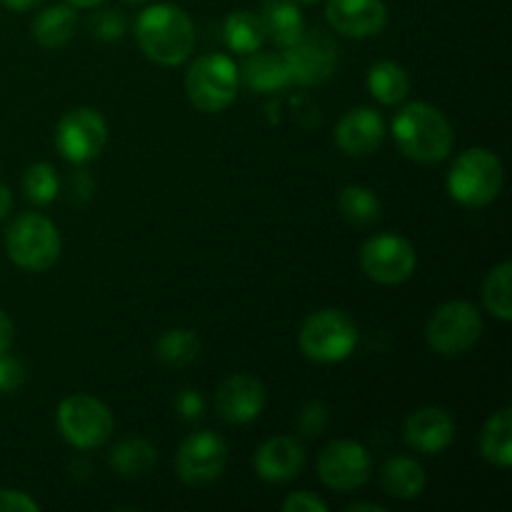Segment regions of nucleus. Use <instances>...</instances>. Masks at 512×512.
<instances>
[{
	"label": "nucleus",
	"mask_w": 512,
	"mask_h": 512,
	"mask_svg": "<svg viewBox=\"0 0 512 512\" xmlns=\"http://www.w3.org/2000/svg\"><path fill=\"white\" fill-rule=\"evenodd\" d=\"M135 40L145 58L165 65V68H173L193 55V20L183 8L173 3L150 5L135 20Z\"/></svg>",
	"instance_id": "f257e3e1"
},
{
	"label": "nucleus",
	"mask_w": 512,
	"mask_h": 512,
	"mask_svg": "<svg viewBox=\"0 0 512 512\" xmlns=\"http://www.w3.org/2000/svg\"><path fill=\"white\" fill-rule=\"evenodd\" d=\"M393 138L400 153L415 163L433 165L450 155L453 125L430 103H408L393 120Z\"/></svg>",
	"instance_id": "f03ea898"
},
{
	"label": "nucleus",
	"mask_w": 512,
	"mask_h": 512,
	"mask_svg": "<svg viewBox=\"0 0 512 512\" xmlns=\"http://www.w3.org/2000/svg\"><path fill=\"white\" fill-rule=\"evenodd\" d=\"M445 183L455 203L463 208H485L503 190V163L493 150L470 148L453 160Z\"/></svg>",
	"instance_id": "7ed1b4c3"
},
{
	"label": "nucleus",
	"mask_w": 512,
	"mask_h": 512,
	"mask_svg": "<svg viewBox=\"0 0 512 512\" xmlns=\"http://www.w3.org/2000/svg\"><path fill=\"white\" fill-rule=\"evenodd\" d=\"M60 248L63 243H60L55 223L38 213H25L15 218L5 233L8 258L30 273H45L53 268L60 258Z\"/></svg>",
	"instance_id": "20e7f679"
},
{
	"label": "nucleus",
	"mask_w": 512,
	"mask_h": 512,
	"mask_svg": "<svg viewBox=\"0 0 512 512\" xmlns=\"http://www.w3.org/2000/svg\"><path fill=\"white\" fill-rule=\"evenodd\" d=\"M240 70L223 53L200 55L185 73V93L200 113H223L238 95Z\"/></svg>",
	"instance_id": "39448f33"
},
{
	"label": "nucleus",
	"mask_w": 512,
	"mask_h": 512,
	"mask_svg": "<svg viewBox=\"0 0 512 512\" xmlns=\"http://www.w3.org/2000/svg\"><path fill=\"white\" fill-rule=\"evenodd\" d=\"M300 350L315 363H340L350 358L358 345V325L345 310L325 308L310 315L298 335Z\"/></svg>",
	"instance_id": "423d86ee"
},
{
	"label": "nucleus",
	"mask_w": 512,
	"mask_h": 512,
	"mask_svg": "<svg viewBox=\"0 0 512 512\" xmlns=\"http://www.w3.org/2000/svg\"><path fill=\"white\" fill-rule=\"evenodd\" d=\"M55 423H58V430L65 438V443H70L78 450L100 448L103 443H108L115 428L113 413H110L108 405L88 393L68 395L58 405Z\"/></svg>",
	"instance_id": "0eeeda50"
},
{
	"label": "nucleus",
	"mask_w": 512,
	"mask_h": 512,
	"mask_svg": "<svg viewBox=\"0 0 512 512\" xmlns=\"http://www.w3.org/2000/svg\"><path fill=\"white\" fill-rule=\"evenodd\" d=\"M480 335H483V315L468 300H450L440 305L425 328L428 345L445 358H458L473 350Z\"/></svg>",
	"instance_id": "6e6552de"
},
{
	"label": "nucleus",
	"mask_w": 512,
	"mask_h": 512,
	"mask_svg": "<svg viewBox=\"0 0 512 512\" xmlns=\"http://www.w3.org/2000/svg\"><path fill=\"white\" fill-rule=\"evenodd\" d=\"M360 265L373 283L400 285L413 278L415 268H418V255L408 238L383 233L365 240V245L360 248Z\"/></svg>",
	"instance_id": "1a4fd4ad"
},
{
	"label": "nucleus",
	"mask_w": 512,
	"mask_h": 512,
	"mask_svg": "<svg viewBox=\"0 0 512 512\" xmlns=\"http://www.w3.org/2000/svg\"><path fill=\"white\" fill-rule=\"evenodd\" d=\"M108 143L105 118L93 108H75L60 118L55 128V148L68 163H90Z\"/></svg>",
	"instance_id": "9d476101"
},
{
	"label": "nucleus",
	"mask_w": 512,
	"mask_h": 512,
	"mask_svg": "<svg viewBox=\"0 0 512 512\" xmlns=\"http://www.w3.org/2000/svg\"><path fill=\"white\" fill-rule=\"evenodd\" d=\"M228 465V443L218 433H195L180 443L175 470L185 485H208L223 475Z\"/></svg>",
	"instance_id": "9b49d317"
},
{
	"label": "nucleus",
	"mask_w": 512,
	"mask_h": 512,
	"mask_svg": "<svg viewBox=\"0 0 512 512\" xmlns=\"http://www.w3.org/2000/svg\"><path fill=\"white\" fill-rule=\"evenodd\" d=\"M370 468V453L355 440H333L318 458L320 480L340 493L363 488L370 478Z\"/></svg>",
	"instance_id": "f8f14e48"
},
{
	"label": "nucleus",
	"mask_w": 512,
	"mask_h": 512,
	"mask_svg": "<svg viewBox=\"0 0 512 512\" xmlns=\"http://www.w3.org/2000/svg\"><path fill=\"white\" fill-rule=\"evenodd\" d=\"M290 78L300 85H323L338 70V48L323 33H303L290 48H285Z\"/></svg>",
	"instance_id": "ddd939ff"
},
{
	"label": "nucleus",
	"mask_w": 512,
	"mask_h": 512,
	"mask_svg": "<svg viewBox=\"0 0 512 512\" xmlns=\"http://www.w3.org/2000/svg\"><path fill=\"white\" fill-rule=\"evenodd\" d=\"M265 408V388L255 375H230L215 390V410L225 423L245 425L253 423Z\"/></svg>",
	"instance_id": "4468645a"
},
{
	"label": "nucleus",
	"mask_w": 512,
	"mask_h": 512,
	"mask_svg": "<svg viewBox=\"0 0 512 512\" xmlns=\"http://www.w3.org/2000/svg\"><path fill=\"white\" fill-rule=\"evenodd\" d=\"M325 18L348 38H373L388 23V8L383 0H328Z\"/></svg>",
	"instance_id": "2eb2a0df"
},
{
	"label": "nucleus",
	"mask_w": 512,
	"mask_h": 512,
	"mask_svg": "<svg viewBox=\"0 0 512 512\" xmlns=\"http://www.w3.org/2000/svg\"><path fill=\"white\" fill-rule=\"evenodd\" d=\"M405 443L423 455H440L455 440V423L443 408L425 405L405 420Z\"/></svg>",
	"instance_id": "dca6fc26"
},
{
	"label": "nucleus",
	"mask_w": 512,
	"mask_h": 512,
	"mask_svg": "<svg viewBox=\"0 0 512 512\" xmlns=\"http://www.w3.org/2000/svg\"><path fill=\"white\" fill-rule=\"evenodd\" d=\"M385 138V120L373 108H355L340 118L335 143L350 158H365L380 148Z\"/></svg>",
	"instance_id": "f3484780"
},
{
	"label": "nucleus",
	"mask_w": 512,
	"mask_h": 512,
	"mask_svg": "<svg viewBox=\"0 0 512 512\" xmlns=\"http://www.w3.org/2000/svg\"><path fill=\"white\" fill-rule=\"evenodd\" d=\"M253 465L258 478L265 483H288V480L298 478L300 470H303L305 450L295 438L278 435V438H270L260 445Z\"/></svg>",
	"instance_id": "a211bd4d"
},
{
	"label": "nucleus",
	"mask_w": 512,
	"mask_h": 512,
	"mask_svg": "<svg viewBox=\"0 0 512 512\" xmlns=\"http://www.w3.org/2000/svg\"><path fill=\"white\" fill-rule=\"evenodd\" d=\"M240 70V78L248 88L258 90V93H270V90H283L293 83L290 78V68H288V60L285 55L278 53H250L245 58L243 68Z\"/></svg>",
	"instance_id": "6ab92c4d"
},
{
	"label": "nucleus",
	"mask_w": 512,
	"mask_h": 512,
	"mask_svg": "<svg viewBox=\"0 0 512 512\" xmlns=\"http://www.w3.org/2000/svg\"><path fill=\"white\" fill-rule=\"evenodd\" d=\"M480 455L485 463L500 470H508L512 465V410L508 405L485 420L480 430Z\"/></svg>",
	"instance_id": "aec40b11"
},
{
	"label": "nucleus",
	"mask_w": 512,
	"mask_h": 512,
	"mask_svg": "<svg viewBox=\"0 0 512 512\" xmlns=\"http://www.w3.org/2000/svg\"><path fill=\"white\" fill-rule=\"evenodd\" d=\"M380 483L390 498L398 500H415L423 495L425 490V470L418 460L408 458V455H395L385 463L383 473H380Z\"/></svg>",
	"instance_id": "412c9836"
},
{
	"label": "nucleus",
	"mask_w": 512,
	"mask_h": 512,
	"mask_svg": "<svg viewBox=\"0 0 512 512\" xmlns=\"http://www.w3.org/2000/svg\"><path fill=\"white\" fill-rule=\"evenodd\" d=\"M75 28H78V13L73 5H53L35 15L30 33L43 48H60L73 38Z\"/></svg>",
	"instance_id": "4be33fe9"
},
{
	"label": "nucleus",
	"mask_w": 512,
	"mask_h": 512,
	"mask_svg": "<svg viewBox=\"0 0 512 512\" xmlns=\"http://www.w3.org/2000/svg\"><path fill=\"white\" fill-rule=\"evenodd\" d=\"M265 35L273 38L280 48H290L305 33V20L293 0H268L263 10Z\"/></svg>",
	"instance_id": "5701e85b"
},
{
	"label": "nucleus",
	"mask_w": 512,
	"mask_h": 512,
	"mask_svg": "<svg viewBox=\"0 0 512 512\" xmlns=\"http://www.w3.org/2000/svg\"><path fill=\"white\" fill-rule=\"evenodd\" d=\"M368 90L378 103L398 105L410 93V75L395 60H378L368 70Z\"/></svg>",
	"instance_id": "b1692460"
},
{
	"label": "nucleus",
	"mask_w": 512,
	"mask_h": 512,
	"mask_svg": "<svg viewBox=\"0 0 512 512\" xmlns=\"http://www.w3.org/2000/svg\"><path fill=\"white\" fill-rule=\"evenodd\" d=\"M223 33L228 48L240 55L255 53V50L263 48V43L268 40L263 18L250 13V10H235V13H230L228 18H225Z\"/></svg>",
	"instance_id": "393cba45"
},
{
	"label": "nucleus",
	"mask_w": 512,
	"mask_h": 512,
	"mask_svg": "<svg viewBox=\"0 0 512 512\" xmlns=\"http://www.w3.org/2000/svg\"><path fill=\"white\" fill-rule=\"evenodd\" d=\"M158 463V450L148 443V440H123L110 453V468L120 475V478H140L148 473L153 465Z\"/></svg>",
	"instance_id": "a878e982"
},
{
	"label": "nucleus",
	"mask_w": 512,
	"mask_h": 512,
	"mask_svg": "<svg viewBox=\"0 0 512 512\" xmlns=\"http://www.w3.org/2000/svg\"><path fill=\"white\" fill-rule=\"evenodd\" d=\"M200 355V338L195 330L173 328L165 330L155 343V358L170 368H183L190 365Z\"/></svg>",
	"instance_id": "bb28decb"
},
{
	"label": "nucleus",
	"mask_w": 512,
	"mask_h": 512,
	"mask_svg": "<svg viewBox=\"0 0 512 512\" xmlns=\"http://www.w3.org/2000/svg\"><path fill=\"white\" fill-rule=\"evenodd\" d=\"M338 208L343 218L353 225H373L383 215L380 198L365 185H345L338 195Z\"/></svg>",
	"instance_id": "cd10ccee"
},
{
	"label": "nucleus",
	"mask_w": 512,
	"mask_h": 512,
	"mask_svg": "<svg viewBox=\"0 0 512 512\" xmlns=\"http://www.w3.org/2000/svg\"><path fill=\"white\" fill-rule=\"evenodd\" d=\"M510 278H512V263L503 260L495 265L488 273L483 283V303L493 318L510 323L512 320V295H510Z\"/></svg>",
	"instance_id": "c85d7f7f"
},
{
	"label": "nucleus",
	"mask_w": 512,
	"mask_h": 512,
	"mask_svg": "<svg viewBox=\"0 0 512 512\" xmlns=\"http://www.w3.org/2000/svg\"><path fill=\"white\" fill-rule=\"evenodd\" d=\"M23 193L30 203L48 205L58 198L60 180L53 165L33 163L23 175Z\"/></svg>",
	"instance_id": "c756f323"
},
{
	"label": "nucleus",
	"mask_w": 512,
	"mask_h": 512,
	"mask_svg": "<svg viewBox=\"0 0 512 512\" xmlns=\"http://www.w3.org/2000/svg\"><path fill=\"white\" fill-rule=\"evenodd\" d=\"M25 383V368L18 358H10L8 350L0 353V395H10Z\"/></svg>",
	"instance_id": "7c9ffc66"
},
{
	"label": "nucleus",
	"mask_w": 512,
	"mask_h": 512,
	"mask_svg": "<svg viewBox=\"0 0 512 512\" xmlns=\"http://www.w3.org/2000/svg\"><path fill=\"white\" fill-rule=\"evenodd\" d=\"M90 30L103 40H118L125 33V20L118 10H100L90 20Z\"/></svg>",
	"instance_id": "2f4dec72"
},
{
	"label": "nucleus",
	"mask_w": 512,
	"mask_h": 512,
	"mask_svg": "<svg viewBox=\"0 0 512 512\" xmlns=\"http://www.w3.org/2000/svg\"><path fill=\"white\" fill-rule=\"evenodd\" d=\"M40 505L23 490L0 488V512H38Z\"/></svg>",
	"instance_id": "473e14b6"
},
{
	"label": "nucleus",
	"mask_w": 512,
	"mask_h": 512,
	"mask_svg": "<svg viewBox=\"0 0 512 512\" xmlns=\"http://www.w3.org/2000/svg\"><path fill=\"white\" fill-rule=\"evenodd\" d=\"M285 512H328V503L320 500L318 495L308 493V490H300V493L288 495L283 500Z\"/></svg>",
	"instance_id": "72a5a7b5"
},
{
	"label": "nucleus",
	"mask_w": 512,
	"mask_h": 512,
	"mask_svg": "<svg viewBox=\"0 0 512 512\" xmlns=\"http://www.w3.org/2000/svg\"><path fill=\"white\" fill-rule=\"evenodd\" d=\"M175 408L183 420H198L205 410V400L198 390H180V395L175 398Z\"/></svg>",
	"instance_id": "f704fd0d"
},
{
	"label": "nucleus",
	"mask_w": 512,
	"mask_h": 512,
	"mask_svg": "<svg viewBox=\"0 0 512 512\" xmlns=\"http://www.w3.org/2000/svg\"><path fill=\"white\" fill-rule=\"evenodd\" d=\"M325 423H328V413H325V408L320 403H308L303 408V413H300V430L305 435H320Z\"/></svg>",
	"instance_id": "c9c22d12"
},
{
	"label": "nucleus",
	"mask_w": 512,
	"mask_h": 512,
	"mask_svg": "<svg viewBox=\"0 0 512 512\" xmlns=\"http://www.w3.org/2000/svg\"><path fill=\"white\" fill-rule=\"evenodd\" d=\"M13 338H15V328H13V320L8 318V315L0 310V353H5V350L13 345Z\"/></svg>",
	"instance_id": "e433bc0d"
},
{
	"label": "nucleus",
	"mask_w": 512,
	"mask_h": 512,
	"mask_svg": "<svg viewBox=\"0 0 512 512\" xmlns=\"http://www.w3.org/2000/svg\"><path fill=\"white\" fill-rule=\"evenodd\" d=\"M10 208H13V193L8 190V185L0 183V220L8 218Z\"/></svg>",
	"instance_id": "4c0bfd02"
},
{
	"label": "nucleus",
	"mask_w": 512,
	"mask_h": 512,
	"mask_svg": "<svg viewBox=\"0 0 512 512\" xmlns=\"http://www.w3.org/2000/svg\"><path fill=\"white\" fill-rule=\"evenodd\" d=\"M43 3V0H3L5 8L10 10H18V13H25V10H33L38 8V5Z\"/></svg>",
	"instance_id": "58836bf2"
},
{
	"label": "nucleus",
	"mask_w": 512,
	"mask_h": 512,
	"mask_svg": "<svg viewBox=\"0 0 512 512\" xmlns=\"http://www.w3.org/2000/svg\"><path fill=\"white\" fill-rule=\"evenodd\" d=\"M348 512H385V508L375 503H353L348 508Z\"/></svg>",
	"instance_id": "ea45409f"
},
{
	"label": "nucleus",
	"mask_w": 512,
	"mask_h": 512,
	"mask_svg": "<svg viewBox=\"0 0 512 512\" xmlns=\"http://www.w3.org/2000/svg\"><path fill=\"white\" fill-rule=\"evenodd\" d=\"M73 8H95V5H100L103 0H68Z\"/></svg>",
	"instance_id": "a19ab883"
},
{
	"label": "nucleus",
	"mask_w": 512,
	"mask_h": 512,
	"mask_svg": "<svg viewBox=\"0 0 512 512\" xmlns=\"http://www.w3.org/2000/svg\"><path fill=\"white\" fill-rule=\"evenodd\" d=\"M298 3H318V0H298Z\"/></svg>",
	"instance_id": "79ce46f5"
},
{
	"label": "nucleus",
	"mask_w": 512,
	"mask_h": 512,
	"mask_svg": "<svg viewBox=\"0 0 512 512\" xmlns=\"http://www.w3.org/2000/svg\"><path fill=\"white\" fill-rule=\"evenodd\" d=\"M128 3H145V0H128Z\"/></svg>",
	"instance_id": "37998d69"
}]
</instances>
